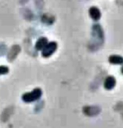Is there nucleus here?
<instances>
[{
    "label": "nucleus",
    "instance_id": "nucleus-1",
    "mask_svg": "<svg viewBox=\"0 0 123 128\" xmlns=\"http://www.w3.org/2000/svg\"><path fill=\"white\" fill-rule=\"evenodd\" d=\"M42 95V91L40 88H35L29 93H26L23 95L22 99L25 102H32L38 100Z\"/></svg>",
    "mask_w": 123,
    "mask_h": 128
},
{
    "label": "nucleus",
    "instance_id": "nucleus-2",
    "mask_svg": "<svg viewBox=\"0 0 123 128\" xmlns=\"http://www.w3.org/2000/svg\"><path fill=\"white\" fill-rule=\"evenodd\" d=\"M83 112L87 116L94 117L100 114L101 108L97 106H87L83 108Z\"/></svg>",
    "mask_w": 123,
    "mask_h": 128
},
{
    "label": "nucleus",
    "instance_id": "nucleus-3",
    "mask_svg": "<svg viewBox=\"0 0 123 128\" xmlns=\"http://www.w3.org/2000/svg\"><path fill=\"white\" fill-rule=\"evenodd\" d=\"M57 48V44L56 42H50L49 44H47L46 46L43 48V52H42V55L44 57H48L50 55H52L55 50Z\"/></svg>",
    "mask_w": 123,
    "mask_h": 128
},
{
    "label": "nucleus",
    "instance_id": "nucleus-4",
    "mask_svg": "<svg viewBox=\"0 0 123 128\" xmlns=\"http://www.w3.org/2000/svg\"><path fill=\"white\" fill-rule=\"evenodd\" d=\"M20 48L18 45H14L8 54V59L10 61H13L16 58L17 54L20 53Z\"/></svg>",
    "mask_w": 123,
    "mask_h": 128
},
{
    "label": "nucleus",
    "instance_id": "nucleus-5",
    "mask_svg": "<svg viewBox=\"0 0 123 128\" xmlns=\"http://www.w3.org/2000/svg\"><path fill=\"white\" fill-rule=\"evenodd\" d=\"M116 85V79L113 76H109L106 78L104 82V88L107 90L113 89Z\"/></svg>",
    "mask_w": 123,
    "mask_h": 128
},
{
    "label": "nucleus",
    "instance_id": "nucleus-6",
    "mask_svg": "<svg viewBox=\"0 0 123 128\" xmlns=\"http://www.w3.org/2000/svg\"><path fill=\"white\" fill-rule=\"evenodd\" d=\"M89 14H90V17L93 20H98L101 18L100 10L98 8H96V7H92L89 9Z\"/></svg>",
    "mask_w": 123,
    "mask_h": 128
},
{
    "label": "nucleus",
    "instance_id": "nucleus-7",
    "mask_svg": "<svg viewBox=\"0 0 123 128\" xmlns=\"http://www.w3.org/2000/svg\"><path fill=\"white\" fill-rule=\"evenodd\" d=\"M47 44V39L46 38H41L36 43V48L38 50H42Z\"/></svg>",
    "mask_w": 123,
    "mask_h": 128
},
{
    "label": "nucleus",
    "instance_id": "nucleus-8",
    "mask_svg": "<svg viewBox=\"0 0 123 128\" xmlns=\"http://www.w3.org/2000/svg\"><path fill=\"white\" fill-rule=\"evenodd\" d=\"M12 112H13V108H12V107H10V108H6V109L2 112V120L3 121L7 120L9 118L10 115L12 114Z\"/></svg>",
    "mask_w": 123,
    "mask_h": 128
},
{
    "label": "nucleus",
    "instance_id": "nucleus-9",
    "mask_svg": "<svg viewBox=\"0 0 123 128\" xmlns=\"http://www.w3.org/2000/svg\"><path fill=\"white\" fill-rule=\"evenodd\" d=\"M109 60L111 63H113V64H121L122 62V58L121 56H116V55L111 56L110 57Z\"/></svg>",
    "mask_w": 123,
    "mask_h": 128
},
{
    "label": "nucleus",
    "instance_id": "nucleus-10",
    "mask_svg": "<svg viewBox=\"0 0 123 128\" xmlns=\"http://www.w3.org/2000/svg\"><path fill=\"white\" fill-rule=\"evenodd\" d=\"M9 70L8 69V67L6 66H0V75H4V74H7Z\"/></svg>",
    "mask_w": 123,
    "mask_h": 128
}]
</instances>
